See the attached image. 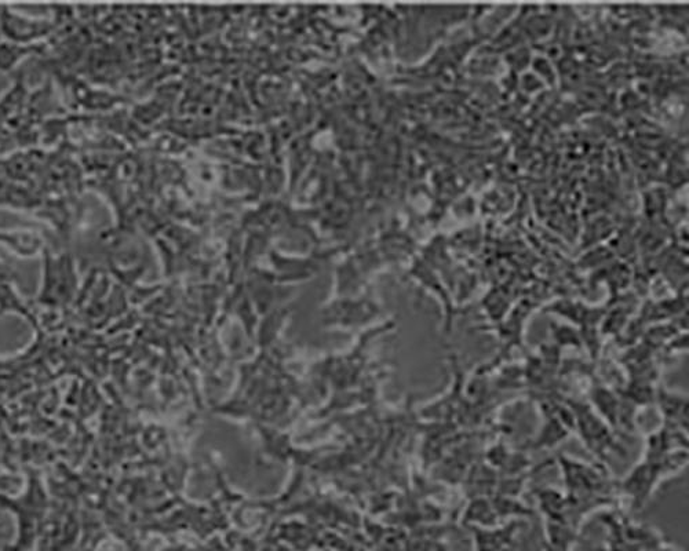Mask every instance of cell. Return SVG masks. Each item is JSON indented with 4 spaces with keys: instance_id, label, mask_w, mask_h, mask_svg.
<instances>
[{
    "instance_id": "3957f363",
    "label": "cell",
    "mask_w": 689,
    "mask_h": 551,
    "mask_svg": "<svg viewBox=\"0 0 689 551\" xmlns=\"http://www.w3.org/2000/svg\"><path fill=\"white\" fill-rule=\"evenodd\" d=\"M575 411L579 414V429H581L583 440L586 441L588 447L599 455H603L605 450H610L612 440L603 422L599 421L592 410L586 408L585 405H577Z\"/></svg>"
},
{
    "instance_id": "7a4b0ae2",
    "label": "cell",
    "mask_w": 689,
    "mask_h": 551,
    "mask_svg": "<svg viewBox=\"0 0 689 551\" xmlns=\"http://www.w3.org/2000/svg\"><path fill=\"white\" fill-rule=\"evenodd\" d=\"M74 264L67 257L49 258L46 262L45 284H43V299H53L54 302L65 299L71 294L74 284Z\"/></svg>"
},
{
    "instance_id": "5b68a950",
    "label": "cell",
    "mask_w": 689,
    "mask_h": 551,
    "mask_svg": "<svg viewBox=\"0 0 689 551\" xmlns=\"http://www.w3.org/2000/svg\"><path fill=\"white\" fill-rule=\"evenodd\" d=\"M0 240L5 242L13 251L21 255H32L40 248L42 240L32 233L12 232L2 233Z\"/></svg>"
},
{
    "instance_id": "6da1fadb",
    "label": "cell",
    "mask_w": 689,
    "mask_h": 551,
    "mask_svg": "<svg viewBox=\"0 0 689 551\" xmlns=\"http://www.w3.org/2000/svg\"><path fill=\"white\" fill-rule=\"evenodd\" d=\"M0 28H2V35L7 40L32 46L36 40L49 35L53 25L47 18L29 17L27 14L3 7L2 12H0Z\"/></svg>"
},
{
    "instance_id": "277c9868",
    "label": "cell",
    "mask_w": 689,
    "mask_h": 551,
    "mask_svg": "<svg viewBox=\"0 0 689 551\" xmlns=\"http://www.w3.org/2000/svg\"><path fill=\"white\" fill-rule=\"evenodd\" d=\"M34 50V46L21 45L7 39L0 40V71H10L17 67Z\"/></svg>"
}]
</instances>
